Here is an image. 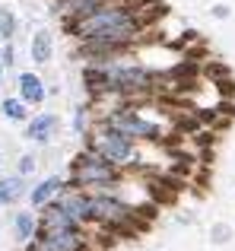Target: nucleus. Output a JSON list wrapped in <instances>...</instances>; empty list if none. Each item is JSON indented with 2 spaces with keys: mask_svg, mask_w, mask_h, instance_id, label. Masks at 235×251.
I'll return each mask as SVG.
<instances>
[{
  "mask_svg": "<svg viewBox=\"0 0 235 251\" xmlns=\"http://www.w3.org/2000/svg\"><path fill=\"white\" fill-rule=\"evenodd\" d=\"M76 35L93 42V51L102 54V51H115L118 45L137 35V19L134 13L121 10V6H99L76 23Z\"/></svg>",
  "mask_w": 235,
  "mask_h": 251,
  "instance_id": "1",
  "label": "nucleus"
},
{
  "mask_svg": "<svg viewBox=\"0 0 235 251\" xmlns=\"http://www.w3.org/2000/svg\"><path fill=\"white\" fill-rule=\"evenodd\" d=\"M76 181L80 184H99V188H108L112 181V162L95 150V153H86L76 159Z\"/></svg>",
  "mask_w": 235,
  "mask_h": 251,
  "instance_id": "2",
  "label": "nucleus"
},
{
  "mask_svg": "<svg viewBox=\"0 0 235 251\" xmlns=\"http://www.w3.org/2000/svg\"><path fill=\"white\" fill-rule=\"evenodd\" d=\"M95 150H99L102 156H105L108 162H127L130 153H134V147H130V137L124 134V130L118 127H108L99 134V143H95Z\"/></svg>",
  "mask_w": 235,
  "mask_h": 251,
  "instance_id": "3",
  "label": "nucleus"
},
{
  "mask_svg": "<svg viewBox=\"0 0 235 251\" xmlns=\"http://www.w3.org/2000/svg\"><path fill=\"white\" fill-rule=\"evenodd\" d=\"M108 127L124 130L127 137H156V134H159V127H156V124L137 118L134 111H115V115L108 118Z\"/></svg>",
  "mask_w": 235,
  "mask_h": 251,
  "instance_id": "4",
  "label": "nucleus"
},
{
  "mask_svg": "<svg viewBox=\"0 0 235 251\" xmlns=\"http://www.w3.org/2000/svg\"><path fill=\"white\" fill-rule=\"evenodd\" d=\"M42 248L45 251H80L83 239L76 235V229H57V232H48Z\"/></svg>",
  "mask_w": 235,
  "mask_h": 251,
  "instance_id": "5",
  "label": "nucleus"
},
{
  "mask_svg": "<svg viewBox=\"0 0 235 251\" xmlns=\"http://www.w3.org/2000/svg\"><path fill=\"white\" fill-rule=\"evenodd\" d=\"M93 216H102L108 223H124L130 216V210L118 201H108V197H95L93 201Z\"/></svg>",
  "mask_w": 235,
  "mask_h": 251,
  "instance_id": "6",
  "label": "nucleus"
},
{
  "mask_svg": "<svg viewBox=\"0 0 235 251\" xmlns=\"http://www.w3.org/2000/svg\"><path fill=\"white\" fill-rule=\"evenodd\" d=\"M45 229H48V232H57V229H76V220L57 203V207H51L48 213H45Z\"/></svg>",
  "mask_w": 235,
  "mask_h": 251,
  "instance_id": "7",
  "label": "nucleus"
},
{
  "mask_svg": "<svg viewBox=\"0 0 235 251\" xmlns=\"http://www.w3.org/2000/svg\"><path fill=\"white\" fill-rule=\"evenodd\" d=\"M61 207L67 210V213L73 216V220H86V216H93V201H89V197H80V194L64 197Z\"/></svg>",
  "mask_w": 235,
  "mask_h": 251,
  "instance_id": "8",
  "label": "nucleus"
},
{
  "mask_svg": "<svg viewBox=\"0 0 235 251\" xmlns=\"http://www.w3.org/2000/svg\"><path fill=\"white\" fill-rule=\"evenodd\" d=\"M54 124H57V118H54V115H42V118H35V121L29 124V137H32V140H48V134L54 130Z\"/></svg>",
  "mask_w": 235,
  "mask_h": 251,
  "instance_id": "9",
  "label": "nucleus"
},
{
  "mask_svg": "<svg viewBox=\"0 0 235 251\" xmlns=\"http://www.w3.org/2000/svg\"><path fill=\"white\" fill-rule=\"evenodd\" d=\"M19 86H23V96L29 99V102H42L45 99V89H42V80L32 74H23L19 76Z\"/></svg>",
  "mask_w": 235,
  "mask_h": 251,
  "instance_id": "10",
  "label": "nucleus"
},
{
  "mask_svg": "<svg viewBox=\"0 0 235 251\" xmlns=\"http://www.w3.org/2000/svg\"><path fill=\"white\" fill-rule=\"evenodd\" d=\"M32 57H35L38 64H45L51 57V35L48 32H38L35 42H32Z\"/></svg>",
  "mask_w": 235,
  "mask_h": 251,
  "instance_id": "11",
  "label": "nucleus"
},
{
  "mask_svg": "<svg viewBox=\"0 0 235 251\" xmlns=\"http://www.w3.org/2000/svg\"><path fill=\"white\" fill-rule=\"evenodd\" d=\"M19 194H23V181H19V178H6V181H0V203L16 201Z\"/></svg>",
  "mask_w": 235,
  "mask_h": 251,
  "instance_id": "12",
  "label": "nucleus"
},
{
  "mask_svg": "<svg viewBox=\"0 0 235 251\" xmlns=\"http://www.w3.org/2000/svg\"><path fill=\"white\" fill-rule=\"evenodd\" d=\"M57 191H61V181H57V178H48L45 184H38V188L32 191V203H45L51 194H57Z\"/></svg>",
  "mask_w": 235,
  "mask_h": 251,
  "instance_id": "13",
  "label": "nucleus"
},
{
  "mask_svg": "<svg viewBox=\"0 0 235 251\" xmlns=\"http://www.w3.org/2000/svg\"><path fill=\"white\" fill-rule=\"evenodd\" d=\"M3 115L13 118V121H23V118H25L23 102H16V99H6V102H3Z\"/></svg>",
  "mask_w": 235,
  "mask_h": 251,
  "instance_id": "14",
  "label": "nucleus"
},
{
  "mask_svg": "<svg viewBox=\"0 0 235 251\" xmlns=\"http://www.w3.org/2000/svg\"><path fill=\"white\" fill-rule=\"evenodd\" d=\"M16 232H19V239H32V216L29 213L16 216Z\"/></svg>",
  "mask_w": 235,
  "mask_h": 251,
  "instance_id": "15",
  "label": "nucleus"
},
{
  "mask_svg": "<svg viewBox=\"0 0 235 251\" xmlns=\"http://www.w3.org/2000/svg\"><path fill=\"white\" fill-rule=\"evenodd\" d=\"M0 29H3V35H10V32H13V16H10V13H3V19H0Z\"/></svg>",
  "mask_w": 235,
  "mask_h": 251,
  "instance_id": "16",
  "label": "nucleus"
},
{
  "mask_svg": "<svg viewBox=\"0 0 235 251\" xmlns=\"http://www.w3.org/2000/svg\"><path fill=\"white\" fill-rule=\"evenodd\" d=\"M32 169H35V162H32L29 156H25V159H23V172H32Z\"/></svg>",
  "mask_w": 235,
  "mask_h": 251,
  "instance_id": "17",
  "label": "nucleus"
}]
</instances>
